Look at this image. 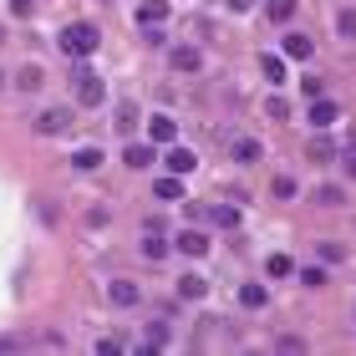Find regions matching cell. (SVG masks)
I'll use <instances>...</instances> for the list:
<instances>
[{"instance_id": "1", "label": "cell", "mask_w": 356, "mask_h": 356, "mask_svg": "<svg viewBox=\"0 0 356 356\" xmlns=\"http://www.w3.org/2000/svg\"><path fill=\"white\" fill-rule=\"evenodd\" d=\"M56 46H61V56L87 61V56H97V46H102V31H97L92 21H72V26L56 36Z\"/></svg>"}, {"instance_id": "2", "label": "cell", "mask_w": 356, "mask_h": 356, "mask_svg": "<svg viewBox=\"0 0 356 356\" xmlns=\"http://www.w3.org/2000/svg\"><path fill=\"white\" fill-rule=\"evenodd\" d=\"M72 87H76V102H82V107H102L107 102V82L87 67V61H76V67H72Z\"/></svg>"}, {"instance_id": "3", "label": "cell", "mask_w": 356, "mask_h": 356, "mask_svg": "<svg viewBox=\"0 0 356 356\" xmlns=\"http://www.w3.org/2000/svg\"><path fill=\"white\" fill-rule=\"evenodd\" d=\"M76 118H72V107H46V112H36V133L41 138H56V133H67Z\"/></svg>"}, {"instance_id": "4", "label": "cell", "mask_w": 356, "mask_h": 356, "mask_svg": "<svg viewBox=\"0 0 356 356\" xmlns=\"http://www.w3.org/2000/svg\"><path fill=\"white\" fill-rule=\"evenodd\" d=\"M173 250H178V254H193V260H199V254H209V234H204V229H188V224H184V229L173 234Z\"/></svg>"}, {"instance_id": "5", "label": "cell", "mask_w": 356, "mask_h": 356, "mask_svg": "<svg viewBox=\"0 0 356 356\" xmlns=\"http://www.w3.org/2000/svg\"><path fill=\"white\" fill-rule=\"evenodd\" d=\"M173 245H168V239H163V224H143V254H148V260H163V254H168Z\"/></svg>"}, {"instance_id": "6", "label": "cell", "mask_w": 356, "mask_h": 356, "mask_svg": "<svg viewBox=\"0 0 356 356\" xmlns=\"http://www.w3.org/2000/svg\"><path fill=\"white\" fill-rule=\"evenodd\" d=\"M107 300L127 311V305H138V300H143V285H138V280H107Z\"/></svg>"}, {"instance_id": "7", "label": "cell", "mask_w": 356, "mask_h": 356, "mask_svg": "<svg viewBox=\"0 0 356 356\" xmlns=\"http://www.w3.org/2000/svg\"><path fill=\"white\" fill-rule=\"evenodd\" d=\"M168 67H173V72H188V76H193V72L204 67L199 46H173V51H168Z\"/></svg>"}, {"instance_id": "8", "label": "cell", "mask_w": 356, "mask_h": 356, "mask_svg": "<svg viewBox=\"0 0 356 356\" xmlns=\"http://www.w3.org/2000/svg\"><path fill=\"white\" fill-rule=\"evenodd\" d=\"M305 158H311V163H331L336 158V143L326 138V127H316V138L305 143Z\"/></svg>"}, {"instance_id": "9", "label": "cell", "mask_w": 356, "mask_h": 356, "mask_svg": "<svg viewBox=\"0 0 356 356\" xmlns=\"http://www.w3.org/2000/svg\"><path fill=\"white\" fill-rule=\"evenodd\" d=\"M311 51H316V41L311 36H300V31H290V36H285V61H311Z\"/></svg>"}, {"instance_id": "10", "label": "cell", "mask_w": 356, "mask_h": 356, "mask_svg": "<svg viewBox=\"0 0 356 356\" xmlns=\"http://www.w3.org/2000/svg\"><path fill=\"white\" fill-rule=\"evenodd\" d=\"M229 158H234V163H260L265 148H260L254 138H234V143H229Z\"/></svg>"}, {"instance_id": "11", "label": "cell", "mask_w": 356, "mask_h": 356, "mask_svg": "<svg viewBox=\"0 0 356 356\" xmlns=\"http://www.w3.org/2000/svg\"><path fill=\"white\" fill-rule=\"evenodd\" d=\"M336 118H341V107L326 102V97H311V127H331Z\"/></svg>"}, {"instance_id": "12", "label": "cell", "mask_w": 356, "mask_h": 356, "mask_svg": "<svg viewBox=\"0 0 356 356\" xmlns=\"http://www.w3.org/2000/svg\"><path fill=\"white\" fill-rule=\"evenodd\" d=\"M168 21V0H143L138 6V26H163Z\"/></svg>"}, {"instance_id": "13", "label": "cell", "mask_w": 356, "mask_h": 356, "mask_svg": "<svg viewBox=\"0 0 356 356\" xmlns=\"http://www.w3.org/2000/svg\"><path fill=\"white\" fill-rule=\"evenodd\" d=\"M209 224H219V229H239V209L234 204H209Z\"/></svg>"}, {"instance_id": "14", "label": "cell", "mask_w": 356, "mask_h": 356, "mask_svg": "<svg viewBox=\"0 0 356 356\" xmlns=\"http://www.w3.org/2000/svg\"><path fill=\"white\" fill-rule=\"evenodd\" d=\"M239 305H245V311H260V305H270V290H265L260 280L239 285Z\"/></svg>"}, {"instance_id": "15", "label": "cell", "mask_w": 356, "mask_h": 356, "mask_svg": "<svg viewBox=\"0 0 356 356\" xmlns=\"http://www.w3.org/2000/svg\"><path fill=\"white\" fill-rule=\"evenodd\" d=\"M178 296H184V300H204L209 296V280H204V275H184V280H178Z\"/></svg>"}, {"instance_id": "16", "label": "cell", "mask_w": 356, "mask_h": 356, "mask_svg": "<svg viewBox=\"0 0 356 356\" xmlns=\"http://www.w3.org/2000/svg\"><path fill=\"white\" fill-rule=\"evenodd\" d=\"M260 72H265V82H270V87H280V82H285V56L265 51V56H260Z\"/></svg>"}, {"instance_id": "17", "label": "cell", "mask_w": 356, "mask_h": 356, "mask_svg": "<svg viewBox=\"0 0 356 356\" xmlns=\"http://www.w3.org/2000/svg\"><path fill=\"white\" fill-rule=\"evenodd\" d=\"M122 163H127V168H148V163H153V143H127Z\"/></svg>"}, {"instance_id": "18", "label": "cell", "mask_w": 356, "mask_h": 356, "mask_svg": "<svg viewBox=\"0 0 356 356\" xmlns=\"http://www.w3.org/2000/svg\"><path fill=\"white\" fill-rule=\"evenodd\" d=\"M193 163H199V158H193V148H168V173H193Z\"/></svg>"}, {"instance_id": "19", "label": "cell", "mask_w": 356, "mask_h": 356, "mask_svg": "<svg viewBox=\"0 0 356 356\" xmlns=\"http://www.w3.org/2000/svg\"><path fill=\"white\" fill-rule=\"evenodd\" d=\"M178 138V122L173 118H153L148 122V143H173Z\"/></svg>"}, {"instance_id": "20", "label": "cell", "mask_w": 356, "mask_h": 356, "mask_svg": "<svg viewBox=\"0 0 356 356\" xmlns=\"http://www.w3.org/2000/svg\"><path fill=\"white\" fill-rule=\"evenodd\" d=\"M153 193H158V199H163V204H178V199H184V184H178V173L158 178V184H153Z\"/></svg>"}, {"instance_id": "21", "label": "cell", "mask_w": 356, "mask_h": 356, "mask_svg": "<svg viewBox=\"0 0 356 356\" xmlns=\"http://www.w3.org/2000/svg\"><path fill=\"white\" fill-rule=\"evenodd\" d=\"M311 199H316V204H326V209H336V204H346V188H341V184H321Z\"/></svg>"}, {"instance_id": "22", "label": "cell", "mask_w": 356, "mask_h": 356, "mask_svg": "<svg viewBox=\"0 0 356 356\" xmlns=\"http://www.w3.org/2000/svg\"><path fill=\"white\" fill-rule=\"evenodd\" d=\"M265 15H270L275 26H285L290 15H296V0H265Z\"/></svg>"}, {"instance_id": "23", "label": "cell", "mask_w": 356, "mask_h": 356, "mask_svg": "<svg viewBox=\"0 0 356 356\" xmlns=\"http://www.w3.org/2000/svg\"><path fill=\"white\" fill-rule=\"evenodd\" d=\"M97 163H102V148H76L72 153V168H82V173H92Z\"/></svg>"}, {"instance_id": "24", "label": "cell", "mask_w": 356, "mask_h": 356, "mask_svg": "<svg viewBox=\"0 0 356 356\" xmlns=\"http://www.w3.org/2000/svg\"><path fill=\"white\" fill-rule=\"evenodd\" d=\"M15 87H21V92H36V87H41V67H21V72H15Z\"/></svg>"}, {"instance_id": "25", "label": "cell", "mask_w": 356, "mask_h": 356, "mask_svg": "<svg viewBox=\"0 0 356 356\" xmlns=\"http://www.w3.org/2000/svg\"><path fill=\"white\" fill-rule=\"evenodd\" d=\"M138 127V102H122L118 107V133H133Z\"/></svg>"}, {"instance_id": "26", "label": "cell", "mask_w": 356, "mask_h": 356, "mask_svg": "<svg viewBox=\"0 0 356 356\" xmlns=\"http://www.w3.org/2000/svg\"><path fill=\"white\" fill-rule=\"evenodd\" d=\"M265 118L285 122V118H290V102H285V97H265Z\"/></svg>"}, {"instance_id": "27", "label": "cell", "mask_w": 356, "mask_h": 356, "mask_svg": "<svg viewBox=\"0 0 356 356\" xmlns=\"http://www.w3.org/2000/svg\"><path fill=\"white\" fill-rule=\"evenodd\" d=\"M336 31H341V41H356V10H341V15H336Z\"/></svg>"}, {"instance_id": "28", "label": "cell", "mask_w": 356, "mask_h": 356, "mask_svg": "<svg viewBox=\"0 0 356 356\" xmlns=\"http://www.w3.org/2000/svg\"><path fill=\"white\" fill-rule=\"evenodd\" d=\"M270 193H275V199H296V178H290V173H280V178L270 184Z\"/></svg>"}, {"instance_id": "29", "label": "cell", "mask_w": 356, "mask_h": 356, "mask_svg": "<svg viewBox=\"0 0 356 356\" xmlns=\"http://www.w3.org/2000/svg\"><path fill=\"white\" fill-rule=\"evenodd\" d=\"M265 270L275 275V280H285V275L296 270V265H290V254H270V265H265Z\"/></svg>"}, {"instance_id": "30", "label": "cell", "mask_w": 356, "mask_h": 356, "mask_svg": "<svg viewBox=\"0 0 356 356\" xmlns=\"http://www.w3.org/2000/svg\"><path fill=\"white\" fill-rule=\"evenodd\" d=\"M300 285H326V270H321V265H305V270H300Z\"/></svg>"}, {"instance_id": "31", "label": "cell", "mask_w": 356, "mask_h": 356, "mask_svg": "<svg viewBox=\"0 0 356 356\" xmlns=\"http://www.w3.org/2000/svg\"><path fill=\"white\" fill-rule=\"evenodd\" d=\"M300 92H305V97H321L326 87H321V76H311V72H305V76H300Z\"/></svg>"}, {"instance_id": "32", "label": "cell", "mask_w": 356, "mask_h": 356, "mask_svg": "<svg viewBox=\"0 0 356 356\" xmlns=\"http://www.w3.org/2000/svg\"><path fill=\"white\" fill-rule=\"evenodd\" d=\"M118 351H122L118 336H102V341H97V356H118Z\"/></svg>"}, {"instance_id": "33", "label": "cell", "mask_w": 356, "mask_h": 356, "mask_svg": "<svg viewBox=\"0 0 356 356\" xmlns=\"http://www.w3.org/2000/svg\"><path fill=\"white\" fill-rule=\"evenodd\" d=\"M341 168H346V178L356 184V148H351V143H346V153H341Z\"/></svg>"}, {"instance_id": "34", "label": "cell", "mask_w": 356, "mask_h": 356, "mask_svg": "<svg viewBox=\"0 0 356 356\" xmlns=\"http://www.w3.org/2000/svg\"><path fill=\"white\" fill-rule=\"evenodd\" d=\"M10 10L21 15V21H26V15H31V0H10Z\"/></svg>"}, {"instance_id": "35", "label": "cell", "mask_w": 356, "mask_h": 356, "mask_svg": "<svg viewBox=\"0 0 356 356\" xmlns=\"http://www.w3.org/2000/svg\"><path fill=\"white\" fill-rule=\"evenodd\" d=\"M229 6H234V10H250V6H254V0H229Z\"/></svg>"}]
</instances>
